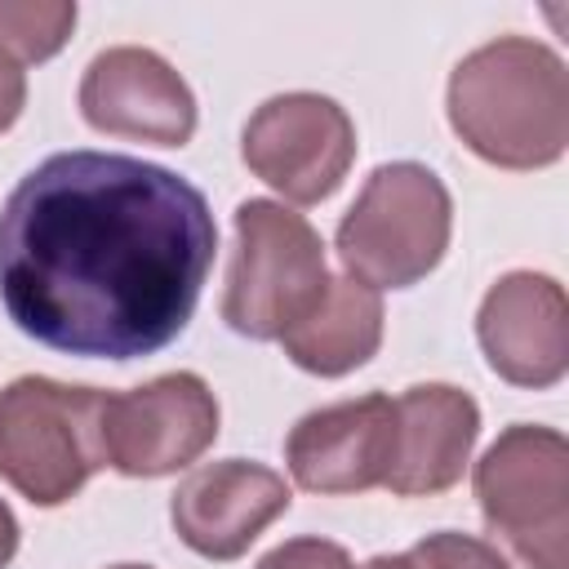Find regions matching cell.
Returning a JSON list of instances; mask_svg holds the SVG:
<instances>
[{
  "label": "cell",
  "mask_w": 569,
  "mask_h": 569,
  "mask_svg": "<svg viewBox=\"0 0 569 569\" xmlns=\"http://www.w3.org/2000/svg\"><path fill=\"white\" fill-rule=\"evenodd\" d=\"M565 436L547 427H511L476 467L485 525L516 556V569H569L565 538Z\"/></svg>",
  "instance_id": "8992f818"
},
{
  "label": "cell",
  "mask_w": 569,
  "mask_h": 569,
  "mask_svg": "<svg viewBox=\"0 0 569 569\" xmlns=\"http://www.w3.org/2000/svg\"><path fill=\"white\" fill-rule=\"evenodd\" d=\"M480 347L489 365L520 382L547 387L565 373V293L551 276L516 271L480 307Z\"/></svg>",
  "instance_id": "7c38bea8"
},
{
  "label": "cell",
  "mask_w": 569,
  "mask_h": 569,
  "mask_svg": "<svg viewBox=\"0 0 569 569\" xmlns=\"http://www.w3.org/2000/svg\"><path fill=\"white\" fill-rule=\"evenodd\" d=\"M565 67L533 40H498L458 62L449 120L467 147L493 164H547L565 147Z\"/></svg>",
  "instance_id": "7a4b0ae2"
},
{
  "label": "cell",
  "mask_w": 569,
  "mask_h": 569,
  "mask_svg": "<svg viewBox=\"0 0 569 569\" xmlns=\"http://www.w3.org/2000/svg\"><path fill=\"white\" fill-rule=\"evenodd\" d=\"M325 289L316 231L271 200H244L236 209V258L222 298L227 325L249 338H284L320 307Z\"/></svg>",
  "instance_id": "277c9868"
},
{
  "label": "cell",
  "mask_w": 569,
  "mask_h": 569,
  "mask_svg": "<svg viewBox=\"0 0 569 569\" xmlns=\"http://www.w3.org/2000/svg\"><path fill=\"white\" fill-rule=\"evenodd\" d=\"M396 400L391 396H360L329 409L307 413L289 440L284 458L302 489L311 493H356L387 485L396 462Z\"/></svg>",
  "instance_id": "9c48e42d"
},
{
  "label": "cell",
  "mask_w": 569,
  "mask_h": 569,
  "mask_svg": "<svg viewBox=\"0 0 569 569\" xmlns=\"http://www.w3.org/2000/svg\"><path fill=\"white\" fill-rule=\"evenodd\" d=\"M13 547H18V525H13V516H9V507L0 502V569L9 565V556H13Z\"/></svg>",
  "instance_id": "d6986e66"
},
{
  "label": "cell",
  "mask_w": 569,
  "mask_h": 569,
  "mask_svg": "<svg viewBox=\"0 0 569 569\" xmlns=\"http://www.w3.org/2000/svg\"><path fill=\"white\" fill-rule=\"evenodd\" d=\"M258 569H356V565L347 560V551L338 542L293 538V542H280L276 551H267L258 560Z\"/></svg>",
  "instance_id": "e0dca14e"
},
{
  "label": "cell",
  "mask_w": 569,
  "mask_h": 569,
  "mask_svg": "<svg viewBox=\"0 0 569 569\" xmlns=\"http://www.w3.org/2000/svg\"><path fill=\"white\" fill-rule=\"evenodd\" d=\"M400 436H396V462L387 471V489L400 498L413 493H440L449 489L480 431V409L467 391L453 387H409L396 400Z\"/></svg>",
  "instance_id": "4fadbf2b"
},
{
  "label": "cell",
  "mask_w": 569,
  "mask_h": 569,
  "mask_svg": "<svg viewBox=\"0 0 569 569\" xmlns=\"http://www.w3.org/2000/svg\"><path fill=\"white\" fill-rule=\"evenodd\" d=\"M365 569H418V565H413L409 551H405V556H378V560H369Z\"/></svg>",
  "instance_id": "ffe728a7"
},
{
  "label": "cell",
  "mask_w": 569,
  "mask_h": 569,
  "mask_svg": "<svg viewBox=\"0 0 569 569\" xmlns=\"http://www.w3.org/2000/svg\"><path fill=\"white\" fill-rule=\"evenodd\" d=\"M107 462L124 476L187 467L218 436V405L196 373H169L124 396L107 391Z\"/></svg>",
  "instance_id": "ba28073f"
},
{
  "label": "cell",
  "mask_w": 569,
  "mask_h": 569,
  "mask_svg": "<svg viewBox=\"0 0 569 569\" xmlns=\"http://www.w3.org/2000/svg\"><path fill=\"white\" fill-rule=\"evenodd\" d=\"M351 151H356V129L347 111L320 93L271 98L244 124L249 169L302 204L325 200L342 182Z\"/></svg>",
  "instance_id": "52a82bcc"
},
{
  "label": "cell",
  "mask_w": 569,
  "mask_h": 569,
  "mask_svg": "<svg viewBox=\"0 0 569 569\" xmlns=\"http://www.w3.org/2000/svg\"><path fill=\"white\" fill-rule=\"evenodd\" d=\"M218 227L200 187L124 151H58L0 204L9 320L84 360L169 347L204 289Z\"/></svg>",
  "instance_id": "6da1fadb"
},
{
  "label": "cell",
  "mask_w": 569,
  "mask_h": 569,
  "mask_svg": "<svg viewBox=\"0 0 569 569\" xmlns=\"http://www.w3.org/2000/svg\"><path fill=\"white\" fill-rule=\"evenodd\" d=\"M76 22V4H0V40L22 58L40 62L62 49Z\"/></svg>",
  "instance_id": "9a60e30c"
},
{
  "label": "cell",
  "mask_w": 569,
  "mask_h": 569,
  "mask_svg": "<svg viewBox=\"0 0 569 569\" xmlns=\"http://www.w3.org/2000/svg\"><path fill=\"white\" fill-rule=\"evenodd\" d=\"M449 240V191L422 164H382L338 227V253L351 280L405 289L427 276Z\"/></svg>",
  "instance_id": "5b68a950"
},
{
  "label": "cell",
  "mask_w": 569,
  "mask_h": 569,
  "mask_svg": "<svg viewBox=\"0 0 569 569\" xmlns=\"http://www.w3.org/2000/svg\"><path fill=\"white\" fill-rule=\"evenodd\" d=\"M22 107V67H18V53L0 40V129L13 124Z\"/></svg>",
  "instance_id": "ac0fdd59"
},
{
  "label": "cell",
  "mask_w": 569,
  "mask_h": 569,
  "mask_svg": "<svg viewBox=\"0 0 569 569\" xmlns=\"http://www.w3.org/2000/svg\"><path fill=\"white\" fill-rule=\"evenodd\" d=\"M80 107L93 129L151 138L160 147H182L196 129V102L187 84L147 49L98 53L80 84Z\"/></svg>",
  "instance_id": "8fae6325"
},
{
  "label": "cell",
  "mask_w": 569,
  "mask_h": 569,
  "mask_svg": "<svg viewBox=\"0 0 569 569\" xmlns=\"http://www.w3.org/2000/svg\"><path fill=\"white\" fill-rule=\"evenodd\" d=\"M107 391L18 378L0 391V476L40 507L67 502L107 467Z\"/></svg>",
  "instance_id": "3957f363"
},
{
  "label": "cell",
  "mask_w": 569,
  "mask_h": 569,
  "mask_svg": "<svg viewBox=\"0 0 569 569\" xmlns=\"http://www.w3.org/2000/svg\"><path fill=\"white\" fill-rule=\"evenodd\" d=\"M378 338H382L378 293L347 276V280H329L320 307L302 325H293L280 342L293 356V365L333 378V373L365 365L373 356Z\"/></svg>",
  "instance_id": "5bb4252c"
},
{
  "label": "cell",
  "mask_w": 569,
  "mask_h": 569,
  "mask_svg": "<svg viewBox=\"0 0 569 569\" xmlns=\"http://www.w3.org/2000/svg\"><path fill=\"white\" fill-rule=\"evenodd\" d=\"M409 560L418 565V569H507V560H502V551H493L489 542H480V538H467V533H427L413 551H409Z\"/></svg>",
  "instance_id": "2e32d148"
},
{
  "label": "cell",
  "mask_w": 569,
  "mask_h": 569,
  "mask_svg": "<svg viewBox=\"0 0 569 569\" xmlns=\"http://www.w3.org/2000/svg\"><path fill=\"white\" fill-rule=\"evenodd\" d=\"M116 569H147V565H116Z\"/></svg>",
  "instance_id": "44dd1931"
},
{
  "label": "cell",
  "mask_w": 569,
  "mask_h": 569,
  "mask_svg": "<svg viewBox=\"0 0 569 569\" xmlns=\"http://www.w3.org/2000/svg\"><path fill=\"white\" fill-rule=\"evenodd\" d=\"M289 507V485L258 462L244 458H227V462H204L196 467L173 502V529L178 538L213 560H231L240 556L280 511Z\"/></svg>",
  "instance_id": "30bf717a"
}]
</instances>
